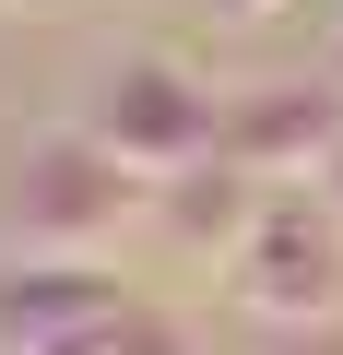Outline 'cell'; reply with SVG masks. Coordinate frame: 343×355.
I'll list each match as a JSON object with an SVG mask.
<instances>
[{"label":"cell","instance_id":"cell-1","mask_svg":"<svg viewBox=\"0 0 343 355\" xmlns=\"http://www.w3.org/2000/svg\"><path fill=\"white\" fill-rule=\"evenodd\" d=\"M130 237H154V178L107 154L83 119L36 130L0 166V261H118Z\"/></svg>","mask_w":343,"mask_h":355},{"label":"cell","instance_id":"cell-2","mask_svg":"<svg viewBox=\"0 0 343 355\" xmlns=\"http://www.w3.org/2000/svg\"><path fill=\"white\" fill-rule=\"evenodd\" d=\"M83 130L107 154H130L142 178H178V166L225 154V83H202L178 48H118L83 95Z\"/></svg>","mask_w":343,"mask_h":355},{"label":"cell","instance_id":"cell-3","mask_svg":"<svg viewBox=\"0 0 343 355\" xmlns=\"http://www.w3.org/2000/svg\"><path fill=\"white\" fill-rule=\"evenodd\" d=\"M225 296H237L261 331H284V320H343V214H331L319 178H296V190L261 202L249 249L225 261Z\"/></svg>","mask_w":343,"mask_h":355},{"label":"cell","instance_id":"cell-4","mask_svg":"<svg viewBox=\"0 0 343 355\" xmlns=\"http://www.w3.org/2000/svg\"><path fill=\"white\" fill-rule=\"evenodd\" d=\"M225 154L249 178H272V190H296V178H319L343 154V71H284V83H237L225 95Z\"/></svg>","mask_w":343,"mask_h":355},{"label":"cell","instance_id":"cell-5","mask_svg":"<svg viewBox=\"0 0 343 355\" xmlns=\"http://www.w3.org/2000/svg\"><path fill=\"white\" fill-rule=\"evenodd\" d=\"M130 296L118 261H0V355H95Z\"/></svg>","mask_w":343,"mask_h":355},{"label":"cell","instance_id":"cell-6","mask_svg":"<svg viewBox=\"0 0 343 355\" xmlns=\"http://www.w3.org/2000/svg\"><path fill=\"white\" fill-rule=\"evenodd\" d=\"M272 202V178H249L237 154H202L178 178H154V249H190V261H237L249 225Z\"/></svg>","mask_w":343,"mask_h":355},{"label":"cell","instance_id":"cell-7","mask_svg":"<svg viewBox=\"0 0 343 355\" xmlns=\"http://www.w3.org/2000/svg\"><path fill=\"white\" fill-rule=\"evenodd\" d=\"M261 355H343V320H284L261 331Z\"/></svg>","mask_w":343,"mask_h":355},{"label":"cell","instance_id":"cell-8","mask_svg":"<svg viewBox=\"0 0 343 355\" xmlns=\"http://www.w3.org/2000/svg\"><path fill=\"white\" fill-rule=\"evenodd\" d=\"M225 12H237V24H261V12H284V0H225Z\"/></svg>","mask_w":343,"mask_h":355},{"label":"cell","instance_id":"cell-9","mask_svg":"<svg viewBox=\"0 0 343 355\" xmlns=\"http://www.w3.org/2000/svg\"><path fill=\"white\" fill-rule=\"evenodd\" d=\"M319 190H331V214H343V154H331V166H319Z\"/></svg>","mask_w":343,"mask_h":355},{"label":"cell","instance_id":"cell-10","mask_svg":"<svg viewBox=\"0 0 343 355\" xmlns=\"http://www.w3.org/2000/svg\"><path fill=\"white\" fill-rule=\"evenodd\" d=\"M331 71H343V36H331Z\"/></svg>","mask_w":343,"mask_h":355}]
</instances>
